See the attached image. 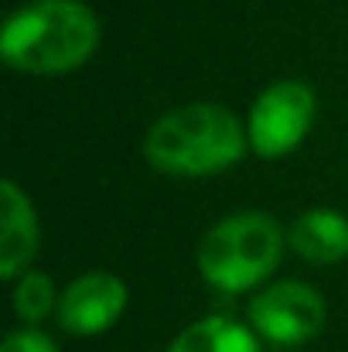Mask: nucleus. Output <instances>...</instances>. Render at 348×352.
<instances>
[{
    "label": "nucleus",
    "mask_w": 348,
    "mask_h": 352,
    "mask_svg": "<svg viewBox=\"0 0 348 352\" xmlns=\"http://www.w3.org/2000/svg\"><path fill=\"white\" fill-rule=\"evenodd\" d=\"M100 45V21L82 0H34L7 17L0 55L27 76H58L86 65Z\"/></svg>",
    "instance_id": "nucleus-1"
},
{
    "label": "nucleus",
    "mask_w": 348,
    "mask_h": 352,
    "mask_svg": "<svg viewBox=\"0 0 348 352\" xmlns=\"http://www.w3.org/2000/svg\"><path fill=\"white\" fill-rule=\"evenodd\" d=\"M325 298L301 280H280L249 301V325L273 346L311 342L325 329Z\"/></svg>",
    "instance_id": "nucleus-5"
},
{
    "label": "nucleus",
    "mask_w": 348,
    "mask_h": 352,
    "mask_svg": "<svg viewBox=\"0 0 348 352\" xmlns=\"http://www.w3.org/2000/svg\"><path fill=\"white\" fill-rule=\"evenodd\" d=\"M55 308H58V301H55L51 277L41 274V270H24L21 280H17V287H14V311H17V318L24 325H38Z\"/></svg>",
    "instance_id": "nucleus-10"
},
{
    "label": "nucleus",
    "mask_w": 348,
    "mask_h": 352,
    "mask_svg": "<svg viewBox=\"0 0 348 352\" xmlns=\"http://www.w3.org/2000/svg\"><path fill=\"white\" fill-rule=\"evenodd\" d=\"M318 100L308 82L301 79H280L259 93L249 113V147L259 157H283L290 154L311 130Z\"/></svg>",
    "instance_id": "nucleus-4"
},
{
    "label": "nucleus",
    "mask_w": 348,
    "mask_h": 352,
    "mask_svg": "<svg viewBox=\"0 0 348 352\" xmlns=\"http://www.w3.org/2000/svg\"><path fill=\"white\" fill-rule=\"evenodd\" d=\"M246 126L239 117L216 103L178 107L147 130L143 154L164 175L205 178L232 168L246 154Z\"/></svg>",
    "instance_id": "nucleus-2"
},
{
    "label": "nucleus",
    "mask_w": 348,
    "mask_h": 352,
    "mask_svg": "<svg viewBox=\"0 0 348 352\" xmlns=\"http://www.w3.org/2000/svg\"><path fill=\"white\" fill-rule=\"evenodd\" d=\"M0 352H58V346L38 329H21V332H10L3 339Z\"/></svg>",
    "instance_id": "nucleus-11"
},
{
    "label": "nucleus",
    "mask_w": 348,
    "mask_h": 352,
    "mask_svg": "<svg viewBox=\"0 0 348 352\" xmlns=\"http://www.w3.org/2000/svg\"><path fill=\"white\" fill-rule=\"evenodd\" d=\"M123 308H126V284L116 274L93 270L72 280L58 298V325L69 336H100L119 322Z\"/></svg>",
    "instance_id": "nucleus-6"
},
{
    "label": "nucleus",
    "mask_w": 348,
    "mask_h": 352,
    "mask_svg": "<svg viewBox=\"0 0 348 352\" xmlns=\"http://www.w3.org/2000/svg\"><path fill=\"white\" fill-rule=\"evenodd\" d=\"M290 250L308 263H338L348 256V219L335 209H311L290 226Z\"/></svg>",
    "instance_id": "nucleus-8"
},
{
    "label": "nucleus",
    "mask_w": 348,
    "mask_h": 352,
    "mask_svg": "<svg viewBox=\"0 0 348 352\" xmlns=\"http://www.w3.org/2000/svg\"><path fill=\"white\" fill-rule=\"evenodd\" d=\"M280 253H283V233L270 216L235 212L202 236L198 270L216 291L242 294L273 274Z\"/></svg>",
    "instance_id": "nucleus-3"
},
{
    "label": "nucleus",
    "mask_w": 348,
    "mask_h": 352,
    "mask_svg": "<svg viewBox=\"0 0 348 352\" xmlns=\"http://www.w3.org/2000/svg\"><path fill=\"white\" fill-rule=\"evenodd\" d=\"M38 250V219L31 209V199L14 185H0V274L21 277Z\"/></svg>",
    "instance_id": "nucleus-7"
},
{
    "label": "nucleus",
    "mask_w": 348,
    "mask_h": 352,
    "mask_svg": "<svg viewBox=\"0 0 348 352\" xmlns=\"http://www.w3.org/2000/svg\"><path fill=\"white\" fill-rule=\"evenodd\" d=\"M167 352H263L256 336L226 315H209L188 325Z\"/></svg>",
    "instance_id": "nucleus-9"
}]
</instances>
